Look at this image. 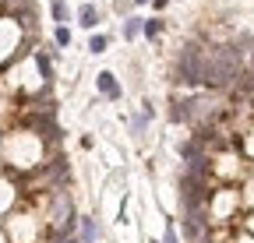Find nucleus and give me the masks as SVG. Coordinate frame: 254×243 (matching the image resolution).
Segmentation results:
<instances>
[{
    "label": "nucleus",
    "instance_id": "7",
    "mask_svg": "<svg viewBox=\"0 0 254 243\" xmlns=\"http://www.w3.org/2000/svg\"><path fill=\"white\" fill-rule=\"evenodd\" d=\"M78 18H81L85 28H95V21H99V11H95V4H85V7L78 11Z\"/></svg>",
    "mask_w": 254,
    "mask_h": 243
},
{
    "label": "nucleus",
    "instance_id": "13",
    "mask_svg": "<svg viewBox=\"0 0 254 243\" xmlns=\"http://www.w3.org/2000/svg\"><path fill=\"white\" fill-rule=\"evenodd\" d=\"M88 49H92V53H103V49H106V36H92Z\"/></svg>",
    "mask_w": 254,
    "mask_h": 243
},
{
    "label": "nucleus",
    "instance_id": "20",
    "mask_svg": "<svg viewBox=\"0 0 254 243\" xmlns=\"http://www.w3.org/2000/svg\"><path fill=\"white\" fill-rule=\"evenodd\" d=\"M201 243H205V240H201Z\"/></svg>",
    "mask_w": 254,
    "mask_h": 243
},
{
    "label": "nucleus",
    "instance_id": "11",
    "mask_svg": "<svg viewBox=\"0 0 254 243\" xmlns=\"http://www.w3.org/2000/svg\"><path fill=\"white\" fill-rule=\"evenodd\" d=\"M138 32H141V18H127V25H124V36H127V39H134Z\"/></svg>",
    "mask_w": 254,
    "mask_h": 243
},
{
    "label": "nucleus",
    "instance_id": "19",
    "mask_svg": "<svg viewBox=\"0 0 254 243\" xmlns=\"http://www.w3.org/2000/svg\"><path fill=\"white\" fill-rule=\"evenodd\" d=\"M138 4H148V0H138Z\"/></svg>",
    "mask_w": 254,
    "mask_h": 243
},
{
    "label": "nucleus",
    "instance_id": "9",
    "mask_svg": "<svg viewBox=\"0 0 254 243\" xmlns=\"http://www.w3.org/2000/svg\"><path fill=\"white\" fill-rule=\"evenodd\" d=\"M36 67H39V74H43L46 81L53 78V67H50V56H46V53H36Z\"/></svg>",
    "mask_w": 254,
    "mask_h": 243
},
{
    "label": "nucleus",
    "instance_id": "6",
    "mask_svg": "<svg viewBox=\"0 0 254 243\" xmlns=\"http://www.w3.org/2000/svg\"><path fill=\"white\" fill-rule=\"evenodd\" d=\"M11 11H18V14H21V25H32V21H36V11H32L28 0H14Z\"/></svg>",
    "mask_w": 254,
    "mask_h": 243
},
{
    "label": "nucleus",
    "instance_id": "4",
    "mask_svg": "<svg viewBox=\"0 0 254 243\" xmlns=\"http://www.w3.org/2000/svg\"><path fill=\"white\" fill-rule=\"evenodd\" d=\"M184 233H187L190 243H201L205 240V219L198 215V211H190V215L184 219Z\"/></svg>",
    "mask_w": 254,
    "mask_h": 243
},
{
    "label": "nucleus",
    "instance_id": "12",
    "mask_svg": "<svg viewBox=\"0 0 254 243\" xmlns=\"http://www.w3.org/2000/svg\"><path fill=\"white\" fill-rule=\"evenodd\" d=\"M53 18L57 21H67V0H53Z\"/></svg>",
    "mask_w": 254,
    "mask_h": 243
},
{
    "label": "nucleus",
    "instance_id": "17",
    "mask_svg": "<svg viewBox=\"0 0 254 243\" xmlns=\"http://www.w3.org/2000/svg\"><path fill=\"white\" fill-rule=\"evenodd\" d=\"M152 4H155V7H166V4H170V0H152Z\"/></svg>",
    "mask_w": 254,
    "mask_h": 243
},
{
    "label": "nucleus",
    "instance_id": "8",
    "mask_svg": "<svg viewBox=\"0 0 254 243\" xmlns=\"http://www.w3.org/2000/svg\"><path fill=\"white\" fill-rule=\"evenodd\" d=\"M190 106H194V102H173L170 116H173V120H190Z\"/></svg>",
    "mask_w": 254,
    "mask_h": 243
},
{
    "label": "nucleus",
    "instance_id": "1",
    "mask_svg": "<svg viewBox=\"0 0 254 243\" xmlns=\"http://www.w3.org/2000/svg\"><path fill=\"white\" fill-rule=\"evenodd\" d=\"M240 78V49L237 46H215L212 53H205L201 64V81L205 85H230Z\"/></svg>",
    "mask_w": 254,
    "mask_h": 243
},
{
    "label": "nucleus",
    "instance_id": "15",
    "mask_svg": "<svg viewBox=\"0 0 254 243\" xmlns=\"http://www.w3.org/2000/svg\"><path fill=\"white\" fill-rule=\"evenodd\" d=\"M141 28H145V36H159V28H163V25H159V21H145Z\"/></svg>",
    "mask_w": 254,
    "mask_h": 243
},
{
    "label": "nucleus",
    "instance_id": "3",
    "mask_svg": "<svg viewBox=\"0 0 254 243\" xmlns=\"http://www.w3.org/2000/svg\"><path fill=\"white\" fill-rule=\"evenodd\" d=\"M201 64H205V53L194 46V43H187L180 49V81H201Z\"/></svg>",
    "mask_w": 254,
    "mask_h": 243
},
{
    "label": "nucleus",
    "instance_id": "16",
    "mask_svg": "<svg viewBox=\"0 0 254 243\" xmlns=\"http://www.w3.org/2000/svg\"><path fill=\"white\" fill-rule=\"evenodd\" d=\"M163 243H180V236H177V229H173V226L166 229V240H163Z\"/></svg>",
    "mask_w": 254,
    "mask_h": 243
},
{
    "label": "nucleus",
    "instance_id": "18",
    "mask_svg": "<svg viewBox=\"0 0 254 243\" xmlns=\"http://www.w3.org/2000/svg\"><path fill=\"white\" fill-rule=\"evenodd\" d=\"M60 243H81V240H60Z\"/></svg>",
    "mask_w": 254,
    "mask_h": 243
},
{
    "label": "nucleus",
    "instance_id": "14",
    "mask_svg": "<svg viewBox=\"0 0 254 243\" xmlns=\"http://www.w3.org/2000/svg\"><path fill=\"white\" fill-rule=\"evenodd\" d=\"M57 43L60 46H71V32H67V28H57Z\"/></svg>",
    "mask_w": 254,
    "mask_h": 243
},
{
    "label": "nucleus",
    "instance_id": "10",
    "mask_svg": "<svg viewBox=\"0 0 254 243\" xmlns=\"http://www.w3.org/2000/svg\"><path fill=\"white\" fill-rule=\"evenodd\" d=\"M81 236H85V243L99 240V229H95V222H92V219H81Z\"/></svg>",
    "mask_w": 254,
    "mask_h": 243
},
{
    "label": "nucleus",
    "instance_id": "2",
    "mask_svg": "<svg viewBox=\"0 0 254 243\" xmlns=\"http://www.w3.org/2000/svg\"><path fill=\"white\" fill-rule=\"evenodd\" d=\"M180 197H184V208H187V211H198V208H201V201L208 197L205 180H201V176H194V173H184V176H180Z\"/></svg>",
    "mask_w": 254,
    "mask_h": 243
},
{
    "label": "nucleus",
    "instance_id": "5",
    "mask_svg": "<svg viewBox=\"0 0 254 243\" xmlns=\"http://www.w3.org/2000/svg\"><path fill=\"white\" fill-rule=\"evenodd\" d=\"M95 81H99V92H103L106 99H120V85H117V78H113L110 71H103Z\"/></svg>",
    "mask_w": 254,
    "mask_h": 243
}]
</instances>
